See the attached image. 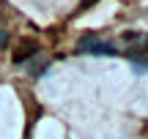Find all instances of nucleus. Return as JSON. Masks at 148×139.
<instances>
[{
    "label": "nucleus",
    "mask_w": 148,
    "mask_h": 139,
    "mask_svg": "<svg viewBox=\"0 0 148 139\" xmlns=\"http://www.w3.org/2000/svg\"><path fill=\"white\" fill-rule=\"evenodd\" d=\"M77 49H79V52H90V55H115V44L99 41V38L90 36V33H88L85 38H79Z\"/></svg>",
    "instance_id": "f257e3e1"
},
{
    "label": "nucleus",
    "mask_w": 148,
    "mask_h": 139,
    "mask_svg": "<svg viewBox=\"0 0 148 139\" xmlns=\"http://www.w3.org/2000/svg\"><path fill=\"white\" fill-rule=\"evenodd\" d=\"M36 52H38V41H33V38H22V41L14 47V52H11V60H14V63H25V60H30Z\"/></svg>",
    "instance_id": "f03ea898"
},
{
    "label": "nucleus",
    "mask_w": 148,
    "mask_h": 139,
    "mask_svg": "<svg viewBox=\"0 0 148 139\" xmlns=\"http://www.w3.org/2000/svg\"><path fill=\"white\" fill-rule=\"evenodd\" d=\"M96 3V0H82V3H79V8L77 11H85V8H90V5H93Z\"/></svg>",
    "instance_id": "7ed1b4c3"
},
{
    "label": "nucleus",
    "mask_w": 148,
    "mask_h": 139,
    "mask_svg": "<svg viewBox=\"0 0 148 139\" xmlns=\"http://www.w3.org/2000/svg\"><path fill=\"white\" fill-rule=\"evenodd\" d=\"M5 41H8V33H5V30H0V47H3Z\"/></svg>",
    "instance_id": "20e7f679"
},
{
    "label": "nucleus",
    "mask_w": 148,
    "mask_h": 139,
    "mask_svg": "<svg viewBox=\"0 0 148 139\" xmlns=\"http://www.w3.org/2000/svg\"><path fill=\"white\" fill-rule=\"evenodd\" d=\"M0 8H3V0H0Z\"/></svg>",
    "instance_id": "39448f33"
},
{
    "label": "nucleus",
    "mask_w": 148,
    "mask_h": 139,
    "mask_svg": "<svg viewBox=\"0 0 148 139\" xmlns=\"http://www.w3.org/2000/svg\"><path fill=\"white\" fill-rule=\"evenodd\" d=\"M145 57H148V55H145Z\"/></svg>",
    "instance_id": "423d86ee"
}]
</instances>
